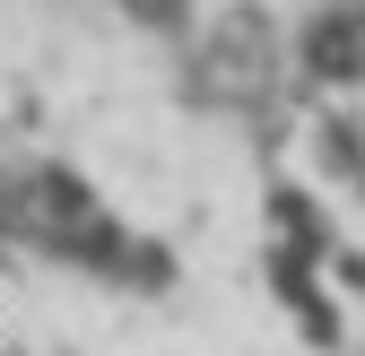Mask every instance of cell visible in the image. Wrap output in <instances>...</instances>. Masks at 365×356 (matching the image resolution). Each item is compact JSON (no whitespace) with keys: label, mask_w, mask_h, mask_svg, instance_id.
<instances>
[{"label":"cell","mask_w":365,"mask_h":356,"mask_svg":"<svg viewBox=\"0 0 365 356\" xmlns=\"http://www.w3.org/2000/svg\"><path fill=\"white\" fill-rule=\"evenodd\" d=\"M304 70L331 78V87L365 78V0H331V9L304 26Z\"/></svg>","instance_id":"obj_1"}]
</instances>
